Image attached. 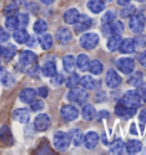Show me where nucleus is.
<instances>
[{
	"mask_svg": "<svg viewBox=\"0 0 146 155\" xmlns=\"http://www.w3.org/2000/svg\"><path fill=\"white\" fill-rule=\"evenodd\" d=\"M17 9H18V6L15 5V4H10V5H8L5 8V14L12 15L14 12H17Z\"/></svg>",
	"mask_w": 146,
	"mask_h": 155,
	"instance_id": "nucleus-46",
	"label": "nucleus"
},
{
	"mask_svg": "<svg viewBox=\"0 0 146 155\" xmlns=\"http://www.w3.org/2000/svg\"><path fill=\"white\" fill-rule=\"evenodd\" d=\"M98 42H99V37H98V34L94 33V32L85 33L80 38V46L87 50L94 49L98 45Z\"/></svg>",
	"mask_w": 146,
	"mask_h": 155,
	"instance_id": "nucleus-6",
	"label": "nucleus"
},
{
	"mask_svg": "<svg viewBox=\"0 0 146 155\" xmlns=\"http://www.w3.org/2000/svg\"><path fill=\"white\" fill-rule=\"evenodd\" d=\"M139 120H141L143 123L146 121V108L145 110H143V111L141 112V115H139Z\"/></svg>",
	"mask_w": 146,
	"mask_h": 155,
	"instance_id": "nucleus-51",
	"label": "nucleus"
},
{
	"mask_svg": "<svg viewBox=\"0 0 146 155\" xmlns=\"http://www.w3.org/2000/svg\"><path fill=\"white\" fill-rule=\"evenodd\" d=\"M121 103L128 107L137 108V107L141 106V94L137 91V90H128V91L122 96Z\"/></svg>",
	"mask_w": 146,
	"mask_h": 155,
	"instance_id": "nucleus-1",
	"label": "nucleus"
},
{
	"mask_svg": "<svg viewBox=\"0 0 146 155\" xmlns=\"http://www.w3.org/2000/svg\"><path fill=\"white\" fill-rule=\"evenodd\" d=\"M99 140V136L96 131H89L83 136V144L87 150H94L98 144Z\"/></svg>",
	"mask_w": 146,
	"mask_h": 155,
	"instance_id": "nucleus-13",
	"label": "nucleus"
},
{
	"mask_svg": "<svg viewBox=\"0 0 146 155\" xmlns=\"http://www.w3.org/2000/svg\"><path fill=\"white\" fill-rule=\"evenodd\" d=\"M39 71H40L39 66H33V68H30V71H28V74H29L30 77H35V75H38Z\"/></svg>",
	"mask_w": 146,
	"mask_h": 155,
	"instance_id": "nucleus-48",
	"label": "nucleus"
},
{
	"mask_svg": "<svg viewBox=\"0 0 146 155\" xmlns=\"http://www.w3.org/2000/svg\"><path fill=\"white\" fill-rule=\"evenodd\" d=\"M117 18V13L114 10H108L105 14L103 15L102 17V22L103 24H107V23H111V22H114Z\"/></svg>",
	"mask_w": 146,
	"mask_h": 155,
	"instance_id": "nucleus-40",
	"label": "nucleus"
},
{
	"mask_svg": "<svg viewBox=\"0 0 146 155\" xmlns=\"http://www.w3.org/2000/svg\"><path fill=\"white\" fill-rule=\"evenodd\" d=\"M56 39L59 44L66 45L72 40V34L70 32V30L66 28H59L56 32Z\"/></svg>",
	"mask_w": 146,
	"mask_h": 155,
	"instance_id": "nucleus-17",
	"label": "nucleus"
},
{
	"mask_svg": "<svg viewBox=\"0 0 146 155\" xmlns=\"http://www.w3.org/2000/svg\"><path fill=\"white\" fill-rule=\"evenodd\" d=\"M48 29V25L44 19H38L33 25V31L37 34H44Z\"/></svg>",
	"mask_w": 146,
	"mask_h": 155,
	"instance_id": "nucleus-37",
	"label": "nucleus"
},
{
	"mask_svg": "<svg viewBox=\"0 0 146 155\" xmlns=\"http://www.w3.org/2000/svg\"><path fill=\"white\" fill-rule=\"evenodd\" d=\"M146 26V18L145 15L139 13V14H134L129 19V29L134 33H141Z\"/></svg>",
	"mask_w": 146,
	"mask_h": 155,
	"instance_id": "nucleus-4",
	"label": "nucleus"
},
{
	"mask_svg": "<svg viewBox=\"0 0 146 155\" xmlns=\"http://www.w3.org/2000/svg\"><path fill=\"white\" fill-rule=\"evenodd\" d=\"M68 135H70V138L74 146H80L83 143V134L81 132V130L72 129L68 131Z\"/></svg>",
	"mask_w": 146,
	"mask_h": 155,
	"instance_id": "nucleus-29",
	"label": "nucleus"
},
{
	"mask_svg": "<svg viewBox=\"0 0 146 155\" xmlns=\"http://www.w3.org/2000/svg\"><path fill=\"white\" fill-rule=\"evenodd\" d=\"M121 41H122V38L120 34H115V35H111L108 40H107V49L110 50V51H117L119 47H120V45H121Z\"/></svg>",
	"mask_w": 146,
	"mask_h": 155,
	"instance_id": "nucleus-26",
	"label": "nucleus"
},
{
	"mask_svg": "<svg viewBox=\"0 0 146 155\" xmlns=\"http://www.w3.org/2000/svg\"><path fill=\"white\" fill-rule=\"evenodd\" d=\"M42 71V74L47 78H51L54 77L56 73H57V68H56V64L54 62H47V63L44 64V66L41 68Z\"/></svg>",
	"mask_w": 146,
	"mask_h": 155,
	"instance_id": "nucleus-31",
	"label": "nucleus"
},
{
	"mask_svg": "<svg viewBox=\"0 0 146 155\" xmlns=\"http://www.w3.org/2000/svg\"><path fill=\"white\" fill-rule=\"evenodd\" d=\"M0 140L2 141L5 145H13L14 143V138H13V135H12V131L7 126H4L1 129H0Z\"/></svg>",
	"mask_w": 146,
	"mask_h": 155,
	"instance_id": "nucleus-21",
	"label": "nucleus"
},
{
	"mask_svg": "<svg viewBox=\"0 0 146 155\" xmlns=\"http://www.w3.org/2000/svg\"><path fill=\"white\" fill-rule=\"evenodd\" d=\"M29 33H28V31L25 30V28H21V29H17L14 31V33H13V38L14 40L17 42V44H25L26 41H28V39H29Z\"/></svg>",
	"mask_w": 146,
	"mask_h": 155,
	"instance_id": "nucleus-25",
	"label": "nucleus"
},
{
	"mask_svg": "<svg viewBox=\"0 0 146 155\" xmlns=\"http://www.w3.org/2000/svg\"><path fill=\"white\" fill-rule=\"evenodd\" d=\"M13 1H14L15 5H17V6H23V5H25V2H26V0H13Z\"/></svg>",
	"mask_w": 146,
	"mask_h": 155,
	"instance_id": "nucleus-53",
	"label": "nucleus"
},
{
	"mask_svg": "<svg viewBox=\"0 0 146 155\" xmlns=\"http://www.w3.org/2000/svg\"><path fill=\"white\" fill-rule=\"evenodd\" d=\"M80 84L83 87V89H87V90H94L95 88L97 87L96 84L97 82L95 81L91 75H83V77L80 78Z\"/></svg>",
	"mask_w": 146,
	"mask_h": 155,
	"instance_id": "nucleus-28",
	"label": "nucleus"
},
{
	"mask_svg": "<svg viewBox=\"0 0 146 155\" xmlns=\"http://www.w3.org/2000/svg\"><path fill=\"white\" fill-rule=\"evenodd\" d=\"M63 66L64 70L68 73H73L77 68V62H75V57L73 55H66L63 58Z\"/></svg>",
	"mask_w": 146,
	"mask_h": 155,
	"instance_id": "nucleus-24",
	"label": "nucleus"
},
{
	"mask_svg": "<svg viewBox=\"0 0 146 155\" xmlns=\"http://www.w3.org/2000/svg\"><path fill=\"white\" fill-rule=\"evenodd\" d=\"M61 115L65 121H73L79 116V111L73 105H65L61 108Z\"/></svg>",
	"mask_w": 146,
	"mask_h": 155,
	"instance_id": "nucleus-11",
	"label": "nucleus"
},
{
	"mask_svg": "<svg viewBox=\"0 0 146 155\" xmlns=\"http://www.w3.org/2000/svg\"><path fill=\"white\" fill-rule=\"evenodd\" d=\"M39 44L41 46V48L44 49V50H49V49L53 47V44H54V40H53V37H51V34L49 33H44L39 39Z\"/></svg>",
	"mask_w": 146,
	"mask_h": 155,
	"instance_id": "nucleus-32",
	"label": "nucleus"
},
{
	"mask_svg": "<svg viewBox=\"0 0 146 155\" xmlns=\"http://www.w3.org/2000/svg\"><path fill=\"white\" fill-rule=\"evenodd\" d=\"M135 6H131V5H127V6H123V9L120 12L121 13V16L123 18H126V17H131L132 15L135 14Z\"/></svg>",
	"mask_w": 146,
	"mask_h": 155,
	"instance_id": "nucleus-41",
	"label": "nucleus"
},
{
	"mask_svg": "<svg viewBox=\"0 0 146 155\" xmlns=\"http://www.w3.org/2000/svg\"><path fill=\"white\" fill-rule=\"evenodd\" d=\"M6 28L9 31H15L20 28V23H18V18L17 15H8L6 18Z\"/></svg>",
	"mask_w": 146,
	"mask_h": 155,
	"instance_id": "nucleus-34",
	"label": "nucleus"
},
{
	"mask_svg": "<svg viewBox=\"0 0 146 155\" xmlns=\"http://www.w3.org/2000/svg\"><path fill=\"white\" fill-rule=\"evenodd\" d=\"M79 82H80V75H78V74H75V73L73 72L72 75H70V77L66 79L65 84H66V87H68V88L72 89V88L77 87Z\"/></svg>",
	"mask_w": 146,
	"mask_h": 155,
	"instance_id": "nucleus-39",
	"label": "nucleus"
},
{
	"mask_svg": "<svg viewBox=\"0 0 146 155\" xmlns=\"http://www.w3.org/2000/svg\"><path fill=\"white\" fill-rule=\"evenodd\" d=\"M75 62H77V68L80 71H86L89 66L90 59H89V56H87L86 54H80L78 55V57L75 58Z\"/></svg>",
	"mask_w": 146,
	"mask_h": 155,
	"instance_id": "nucleus-30",
	"label": "nucleus"
},
{
	"mask_svg": "<svg viewBox=\"0 0 146 155\" xmlns=\"http://www.w3.org/2000/svg\"><path fill=\"white\" fill-rule=\"evenodd\" d=\"M141 150H143V144L139 140L132 139L126 144V150L128 154H136L138 152H141Z\"/></svg>",
	"mask_w": 146,
	"mask_h": 155,
	"instance_id": "nucleus-27",
	"label": "nucleus"
},
{
	"mask_svg": "<svg viewBox=\"0 0 146 155\" xmlns=\"http://www.w3.org/2000/svg\"><path fill=\"white\" fill-rule=\"evenodd\" d=\"M130 132H131V134H134V135H137V132H136V130H135V124H132L131 127H130Z\"/></svg>",
	"mask_w": 146,
	"mask_h": 155,
	"instance_id": "nucleus-57",
	"label": "nucleus"
},
{
	"mask_svg": "<svg viewBox=\"0 0 146 155\" xmlns=\"http://www.w3.org/2000/svg\"><path fill=\"white\" fill-rule=\"evenodd\" d=\"M103 144L104 145H107L108 143H107V139H106V136H105V134H103Z\"/></svg>",
	"mask_w": 146,
	"mask_h": 155,
	"instance_id": "nucleus-56",
	"label": "nucleus"
},
{
	"mask_svg": "<svg viewBox=\"0 0 146 155\" xmlns=\"http://www.w3.org/2000/svg\"><path fill=\"white\" fill-rule=\"evenodd\" d=\"M34 42H35V39H34L33 37H29V39H28V41H26L25 44L28 45L29 47H32V46H34Z\"/></svg>",
	"mask_w": 146,
	"mask_h": 155,
	"instance_id": "nucleus-50",
	"label": "nucleus"
},
{
	"mask_svg": "<svg viewBox=\"0 0 146 155\" xmlns=\"http://www.w3.org/2000/svg\"><path fill=\"white\" fill-rule=\"evenodd\" d=\"M13 117H14L15 121H17L18 123L25 124L30 121L31 114H30V111L28 108H17L13 112Z\"/></svg>",
	"mask_w": 146,
	"mask_h": 155,
	"instance_id": "nucleus-15",
	"label": "nucleus"
},
{
	"mask_svg": "<svg viewBox=\"0 0 146 155\" xmlns=\"http://www.w3.org/2000/svg\"><path fill=\"white\" fill-rule=\"evenodd\" d=\"M93 24V21L91 18L87 16V15H81L79 16L78 21L74 23V31L77 32V33H81V32H85V31H87V30L90 29V26Z\"/></svg>",
	"mask_w": 146,
	"mask_h": 155,
	"instance_id": "nucleus-8",
	"label": "nucleus"
},
{
	"mask_svg": "<svg viewBox=\"0 0 146 155\" xmlns=\"http://www.w3.org/2000/svg\"><path fill=\"white\" fill-rule=\"evenodd\" d=\"M139 63H141V65L143 68H146V50L144 53L141 54V56H139Z\"/></svg>",
	"mask_w": 146,
	"mask_h": 155,
	"instance_id": "nucleus-49",
	"label": "nucleus"
},
{
	"mask_svg": "<svg viewBox=\"0 0 146 155\" xmlns=\"http://www.w3.org/2000/svg\"><path fill=\"white\" fill-rule=\"evenodd\" d=\"M103 34L106 37H111V35H115V34H121L124 31V25L120 21H114L107 24H103L102 26Z\"/></svg>",
	"mask_w": 146,
	"mask_h": 155,
	"instance_id": "nucleus-5",
	"label": "nucleus"
},
{
	"mask_svg": "<svg viewBox=\"0 0 146 155\" xmlns=\"http://www.w3.org/2000/svg\"><path fill=\"white\" fill-rule=\"evenodd\" d=\"M0 66H1V62H0Z\"/></svg>",
	"mask_w": 146,
	"mask_h": 155,
	"instance_id": "nucleus-61",
	"label": "nucleus"
},
{
	"mask_svg": "<svg viewBox=\"0 0 146 155\" xmlns=\"http://www.w3.org/2000/svg\"><path fill=\"white\" fill-rule=\"evenodd\" d=\"M16 54V47L14 45H7L5 47H2V56L5 57V61H10Z\"/></svg>",
	"mask_w": 146,
	"mask_h": 155,
	"instance_id": "nucleus-36",
	"label": "nucleus"
},
{
	"mask_svg": "<svg viewBox=\"0 0 146 155\" xmlns=\"http://www.w3.org/2000/svg\"><path fill=\"white\" fill-rule=\"evenodd\" d=\"M136 113V108H132V107H128L126 105H123L121 102L118 103L117 106H115V114L120 117H124V119H129L132 117Z\"/></svg>",
	"mask_w": 146,
	"mask_h": 155,
	"instance_id": "nucleus-14",
	"label": "nucleus"
},
{
	"mask_svg": "<svg viewBox=\"0 0 146 155\" xmlns=\"http://www.w3.org/2000/svg\"><path fill=\"white\" fill-rule=\"evenodd\" d=\"M35 97H37V91L32 88H25L20 94L21 102L25 103V104H31L35 99Z\"/></svg>",
	"mask_w": 146,
	"mask_h": 155,
	"instance_id": "nucleus-18",
	"label": "nucleus"
},
{
	"mask_svg": "<svg viewBox=\"0 0 146 155\" xmlns=\"http://www.w3.org/2000/svg\"><path fill=\"white\" fill-rule=\"evenodd\" d=\"M118 70L123 74H130L135 70V61L130 57H122L119 58L115 62Z\"/></svg>",
	"mask_w": 146,
	"mask_h": 155,
	"instance_id": "nucleus-7",
	"label": "nucleus"
},
{
	"mask_svg": "<svg viewBox=\"0 0 146 155\" xmlns=\"http://www.w3.org/2000/svg\"><path fill=\"white\" fill-rule=\"evenodd\" d=\"M53 143L56 150L64 152V150H68L70 144H71V138H70V135L64 132V131H56L54 135Z\"/></svg>",
	"mask_w": 146,
	"mask_h": 155,
	"instance_id": "nucleus-2",
	"label": "nucleus"
},
{
	"mask_svg": "<svg viewBox=\"0 0 146 155\" xmlns=\"http://www.w3.org/2000/svg\"><path fill=\"white\" fill-rule=\"evenodd\" d=\"M63 82H64L63 74L56 73L54 77L50 78V83L53 84L54 87H59V86H62V83H63Z\"/></svg>",
	"mask_w": 146,
	"mask_h": 155,
	"instance_id": "nucleus-42",
	"label": "nucleus"
},
{
	"mask_svg": "<svg viewBox=\"0 0 146 155\" xmlns=\"http://www.w3.org/2000/svg\"><path fill=\"white\" fill-rule=\"evenodd\" d=\"M138 2H146V0H137Z\"/></svg>",
	"mask_w": 146,
	"mask_h": 155,
	"instance_id": "nucleus-59",
	"label": "nucleus"
},
{
	"mask_svg": "<svg viewBox=\"0 0 146 155\" xmlns=\"http://www.w3.org/2000/svg\"><path fill=\"white\" fill-rule=\"evenodd\" d=\"M50 127V117L47 114H39L34 119V128L38 131H47Z\"/></svg>",
	"mask_w": 146,
	"mask_h": 155,
	"instance_id": "nucleus-12",
	"label": "nucleus"
},
{
	"mask_svg": "<svg viewBox=\"0 0 146 155\" xmlns=\"http://www.w3.org/2000/svg\"><path fill=\"white\" fill-rule=\"evenodd\" d=\"M18 61L23 66H32L37 62V55L31 50H23L20 53Z\"/></svg>",
	"mask_w": 146,
	"mask_h": 155,
	"instance_id": "nucleus-9",
	"label": "nucleus"
},
{
	"mask_svg": "<svg viewBox=\"0 0 146 155\" xmlns=\"http://www.w3.org/2000/svg\"><path fill=\"white\" fill-rule=\"evenodd\" d=\"M87 7L94 14H98L105 9V1L104 0H89L87 2Z\"/></svg>",
	"mask_w": 146,
	"mask_h": 155,
	"instance_id": "nucleus-20",
	"label": "nucleus"
},
{
	"mask_svg": "<svg viewBox=\"0 0 146 155\" xmlns=\"http://www.w3.org/2000/svg\"><path fill=\"white\" fill-rule=\"evenodd\" d=\"M66 98H68L71 103L78 104V105H85L88 101V94L85 89L72 88V89L68 92Z\"/></svg>",
	"mask_w": 146,
	"mask_h": 155,
	"instance_id": "nucleus-3",
	"label": "nucleus"
},
{
	"mask_svg": "<svg viewBox=\"0 0 146 155\" xmlns=\"http://www.w3.org/2000/svg\"><path fill=\"white\" fill-rule=\"evenodd\" d=\"M104 1H112V0H104Z\"/></svg>",
	"mask_w": 146,
	"mask_h": 155,
	"instance_id": "nucleus-60",
	"label": "nucleus"
},
{
	"mask_svg": "<svg viewBox=\"0 0 146 155\" xmlns=\"http://www.w3.org/2000/svg\"><path fill=\"white\" fill-rule=\"evenodd\" d=\"M141 97L143 98V101L146 103V89H144V90L141 92Z\"/></svg>",
	"mask_w": 146,
	"mask_h": 155,
	"instance_id": "nucleus-55",
	"label": "nucleus"
},
{
	"mask_svg": "<svg viewBox=\"0 0 146 155\" xmlns=\"http://www.w3.org/2000/svg\"><path fill=\"white\" fill-rule=\"evenodd\" d=\"M17 18H18V23H20L21 28H25L26 25L29 24V16L28 14H18L17 15Z\"/></svg>",
	"mask_w": 146,
	"mask_h": 155,
	"instance_id": "nucleus-44",
	"label": "nucleus"
},
{
	"mask_svg": "<svg viewBox=\"0 0 146 155\" xmlns=\"http://www.w3.org/2000/svg\"><path fill=\"white\" fill-rule=\"evenodd\" d=\"M44 5H50V4H53L55 0H40Z\"/></svg>",
	"mask_w": 146,
	"mask_h": 155,
	"instance_id": "nucleus-54",
	"label": "nucleus"
},
{
	"mask_svg": "<svg viewBox=\"0 0 146 155\" xmlns=\"http://www.w3.org/2000/svg\"><path fill=\"white\" fill-rule=\"evenodd\" d=\"M1 55H2V47L0 46V56H1Z\"/></svg>",
	"mask_w": 146,
	"mask_h": 155,
	"instance_id": "nucleus-58",
	"label": "nucleus"
},
{
	"mask_svg": "<svg viewBox=\"0 0 146 155\" xmlns=\"http://www.w3.org/2000/svg\"><path fill=\"white\" fill-rule=\"evenodd\" d=\"M0 83L4 87H12L15 83V79L13 74L9 73L7 70L0 68Z\"/></svg>",
	"mask_w": 146,
	"mask_h": 155,
	"instance_id": "nucleus-19",
	"label": "nucleus"
},
{
	"mask_svg": "<svg viewBox=\"0 0 146 155\" xmlns=\"http://www.w3.org/2000/svg\"><path fill=\"white\" fill-rule=\"evenodd\" d=\"M88 70L90 71L91 74L99 75V74H102L103 70H104V66H103V64H102L101 61H98V59H94V61H91V62L89 63Z\"/></svg>",
	"mask_w": 146,
	"mask_h": 155,
	"instance_id": "nucleus-33",
	"label": "nucleus"
},
{
	"mask_svg": "<svg viewBox=\"0 0 146 155\" xmlns=\"http://www.w3.org/2000/svg\"><path fill=\"white\" fill-rule=\"evenodd\" d=\"M81 115H82L83 120H86V121H91V120H94V119L96 117L97 113H96V110H95V107H94L93 105L86 104V105H83V107H82Z\"/></svg>",
	"mask_w": 146,
	"mask_h": 155,
	"instance_id": "nucleus-23",
	"label": "nucleus"
},
{
	"mask_svg": "<svg viewBox=\"0 0 146 155\" xmlns=\"http://www.w3.org/2000/svg\"><path fill=\"white\" fill-rule=\"evenodd\" d=\"M105 82L108 88H118L122 82L121 77L114 70H108L105 75Z\"/></svg>",
	"mask_w": 146,
	"mask_h": 155,
	"instance_id": "nucleus-10",
	"label": "nucleus"
},
{
	"mask_svg": "<svg viewBox=\"0 0 146 155\" xmlns=\"http://www.w3.org/2000/svg\"><path fill=\"white\" fill-rule=\"evenodd\" d=\"M8 39H9L8 31H6L5 29L0 28V42H6V41H8Z\"/></svg>",
	"mask_w": 146,
	"mask_h": 155,
	"instance_id": "nucleus-45",
	"label": "nucleus"
},
{
	"mask_svg": "<svg viewBox=\"0 0 146 155\" xmlns=\"http://www.w3.org/2000/svg\"><path fill=\"white\" fill-rule=\"evenodd\" d=\"M123 150H126V144L121 139H115L110 145V152L112 154H121Z\"/></svg>",
	"mask_w": 146,
	"mask_h": 155,
	"instance_id": "nucleus-35",
	"label": "nucleus"
},
{
	"mask_svg": "<svg viewBox=\"0 0 146 155\" xmlns=\"http://www.w3.org/2000/svg\"><path fill=\"white\" fill-rule=\"evenodd\" d=\"M128 82H129V84L134 86V87H141V84H143V73L136 72L134 75L129 78Z\"/></svg>",
	"mask_w": 146,
	"mask_h": 155,
	"instance_id": "nucleus-38",
	"label": "nucleus"
},
{
	"mask_svg": "<svg viewBox=\"0 0 146 155\" xmlns=\"http://www.w3.org/2000/svg\"><path fill=\"white\" fill-rule=\"evenodd\" d=\"M120 51L122 54H131L136 50V40L131 38H127L121 41L120 45Z\"/></svg>",
	"mask_w": 146,
	"mask_h": 155,
	"instance_id": "nucleus-16",
	"label": "nucleus"
},
{
	"mask_svg": "<svg viewBox=\"0 0 146 155\" xmlns=\"http://www.w3.org/2000/svg\"><path fill=\"white\" fill-rule=\"evenodd\" d=\"M44 107H45V104L42 101H35V99H34L33 102L31 103V110H32L33 112L41 111Z\"/></svg>",
	"mask_w": 146,
	"mask_h": 155,
	"instance_id": "nucleus-43",
	"label": "nucleus"
},
{
	"mask_svg": "<svg viewBox=\"0 0 146 155\" xmlns=\"http://www.w3.org/2000/svg\"><path fill=\"white\" fill-rule=\"evenodd\" d=\"M117 1H118V5L120 6H127L131 2V0H117Z\"/></svg>",
	"mask_w": 146,
	"mask_h": 155,
	"instance_id": "nucleus-52",
	"label": "nucleus"
},
{
	"mask_svg": "<svg viewBox=\"0 0 146 155\" xmlns=\"http://www.w3.org/2000/svg\"><path fill=\"white\" fill-rule=\"evenodd\" d=\"M79 16H80V13H79L78 9H75V8H70V9H68L65 13H64L63 18H64V22H65V23L73 25L77 21H78Z\"/></svg>",
	"mask_w": 146,
	"mask_h": 155,
	"instance_id": "nucleus-22",
	"label": "nucleus"
},
{
	"mask_svg": "<svg viewBox=\"0 0 146 155\" xmlns=\"http://www.w3.org/2000/svg\"><path fill=\"white\" fill-rule=\"evenodd\" d=\"M48 94H49V90H48V88L47 87H40L38 90H37V95H39L40 97H42V98H46V97L48 96Z\"/></svg>",
	"mask_w": 146,
	"mask_h": 155,
	"instance_id": "nucleus-47",
	"label": "nucleus"
}]
</instances>
